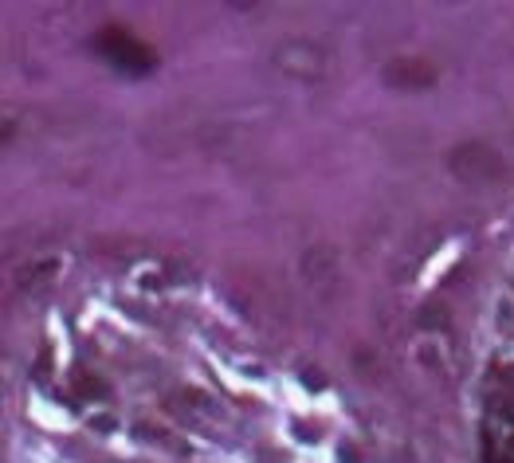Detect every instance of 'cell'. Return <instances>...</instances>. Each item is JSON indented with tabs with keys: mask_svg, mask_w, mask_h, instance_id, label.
I'll use <instances>...</instances> for the list:
<instances>
[{
	"mask_svg": "<svg viewBox=\"0 0 514 463\" xmlns=\"http://www.w3.org/2000/svg\"><path fill=\"white\" fill-rule=\"evenodd\" d=\"M452 173L460 181H499L503 177V157L491 146H460L452 157Z\"/></svg>",
	"mask_w": 514,
	"mask_h": 463,
	"instance_id": "obj_1",
	"label": "cell"
},
{
	"mask_svg": "<svg viewBox=\"0 0 514 463\" xmlns=\"http://www.w3.org/2000/svg\"><path fill=\"white\" fill-rule=\"evenodd\" d=\"M8 134H12V118H4V114H0V142H4Z\"/></svg>",
	"mask_w": 514,
	"mask_h": 463,
	"instance_id": "obj_3",
	"label": "cell"
},
{
	"mask_svg": "<svg viewBox=\"0 0 514 463\" xmlns=\"http://www.w3.org/2000/svg\"><path fill=\"white\" fill-rule=\"evenodd\" d=\"M385 79H389L393 87H401V91H416V87H432L436 67L424 63V59H397V63L385 67Z\"/></svg>",
	"mask_w": 514,
	"mask_h": 463,
	"instance_id": "obj_2",
	"label": "cell"
}]
</instances>
